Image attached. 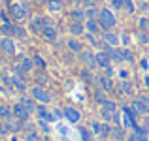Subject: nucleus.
<instances>
[{
  "label": "nucleus",
  "mask_w": 149,
  "mask_h": 141,
  "mask_svg": "<svg viewBox=\"0 0 149 141\" xmlns=\"http://www.w3.org/2000/svg\"><path fill=\"white\" fill-rule=\"evenodd\" d=\"M96 21H98L100 28L106 32V30H111L113 26H115V15H113L108 8H102V10H100V15H98V19H96Z\"/></svg>",
  "instance_id": "nucleus-1"
},
{
  "label": "nucleus",
  "mask_w": 149,
  "mask_h": 141,
  "mask_svg": "<svg viewBox=\"0 0 149 141\" xmlns=\"http://www.w3.org/2000/svg\"><path fill=\"white\" fill-rule=\"evenodd\" d=\"M11 109H13V117H15V120H19V122H26V120L30 119V111L21 104V102H19V104H15Z\"/></svg>",
  "instance_id": "nucleus-2"
},
{
  "label": "nucleus",
  "mask_w": 149,
  "mask_h": 141,
  "mask_svg": "<svg viewBox=\"0 0 149 141\" xmlns=\"http://www.w3.org/2000/svg\"><path fill=\"white\" fill-rule=\"evenodd\" d=\"M30 92H32V98L36 102H40V104H49V102H51L49 92L45 91V88H42V87H32Z\"/></svg>",
  "instance_id": "nucleus-3"
},
{
  "label": "nucleus",
  "mask_w": 149,
  "mask_h": 141,
  "mask_svg": "<svg viewBox=\"0 0 149 141\" xmlns=\"http://www.w3.org/2000/svg\"><path fill=\"white\" fill-rule=\"evenodd\" d=\"M0 49L2 51H6L8 55H15V41H13V38L11 36H2L0 38Z\"/></svg>",
  "instance_id": "nucleus-4"
},
{
  "label": "nucleus",
  "mask_w": 149,
  "mask_h": 141,
  "mask_svg": "<svg viewBox=\"0 0 149 141\" xmlns=\"http://www.w3.org/2000/svg\"><path fill=\"white\" fill-rule=\"evenodd\" d=\"M11 15H13V19H17V21H23V19L26 17V6L15 2L13 6H11Z\"/></svg>",
  "instance_id": "nucleus-5"
},
{
  "label": "nucleus",
  "mask_w": 149,
  "mask_h": 141,
  "mask_svg": "<svg viewBox=\"0 0 149 141\" xmlns=\"http://www.w3.org/2000/svg\"><path fill=\"white\" fill-rule=\"evenodd\" d=\"M62 113H64V119L68 120V122H72V124H77L81 120V113L77 111V109H74V107H66Z\"/></svg>",
  "instance_id": "nucleus-6"
},
{
  "label": "nucleus",
  "mask_w": 149,
  "mask_h": 141,
  "mask_svg": "<svg viewBox=\"0 0 149 141\" xmlns=\"http://www.w3.org/2000/svg\"><path fill=\"white\" fill-rule=\"evenodd\" d=\"M81 60L85 62L87 66H91V68H96L98 66V62H96V55L95 53H91V51H81Z\"/></svg>",
  "instance_id": "nucleus-7"
},
{
  "label": "nucleus",
  "mask_w": 149,
  "mask_h": 141,
  "mask_svg": "<svg viewBox=\"0 0 149 141\" xmlns=\"http://www.w3.org/2000/svg\"><path fill=\"white\" fill-rule=\"evenodd\" d=\"M57 34L58 32H57V28H55L53 25H45L44 30H42V36H44L47 41H55V40H57Z\"/></svg>",
  "instance_id": "nucleus-8"
},
{
  "label": "nucleus",
  "mask_w": 149,
  "mask_h": 141,
  "mask_svg": "<svg viewBox=\"0 0 149 141\" xmlns=\"http://www.w3.org/2000/svg\"><path fill=\"white\" fill-rule=\"evenodd\" d=\"M96 62H98V66L102 70H104L106 66H109V64H111L109 53H106V51H98V53H96Z\"/></svg>",
  "instance_id": "nucleus-9"
},
{
  "label": "nucleus",
  "mask_w": 149,
  "mask_h": 141,
  "mask_svg": "<svg viewBox=\"0 0 149 141\" xmlns=\"http://www.w3.org/2000/svg\"><path fill=\"white\" fill-rule=\"evenodd\" d=\"M36 111H38V117H40L42 120H47V122H53V120H55V117L51 115L47 109H45V104H44V105H38Z\"/></svg>",
  "instance_id": "nucleus-10"
},
{
  "label": "nucleus",
  "mask_w": 149,
  "mask_h": 141,
  "mask_svg": "<svg viewBox=\"0 0 149 141\" xmlns=\"http://www.w3.org/2000/svg\"><path fill=\"white\" fill-rule=\"evenodd\" d=\"M85 30H87V32H91V34H98L100 32L98 21H96V19H87V21H85Z\"/></svg>",
  "instance_id": "nucleus-11"
},
{
  "label": "nucleus",
  "mask_w": 149,
  "mask_h": 141,
  "mask_svg": "<svg viewBox=\"0 0 149 141\" xmlns=\"http://www.w3.org/2000/svg\"><path fill=\"white\" fill-rule=\"evenodd\" d=\"M104 41H106V44H109L111 47H117L121 40H119V36H117V34H113V32H109V30H106V32H104Z\"/></svg>",
  "instance_id": "nucleus-12"
},
{
  "label": "nucleus",
  "mask_w": 149,
  "mask_h": 141,
  "mask_svg": "<svg viewBox=\"0 0 149 141\" xmlns=\"http://www.w3.org/2000/svg\"><path fill=\"white\" fill-rule=\"evenodd\" d=\"M11 117H13V109H11L10 105H6V104H0V119L10 120Z\"/></svg>",
  "instance_id": "nucleus-13"
},
{
  "label": "nucleus",
  "mask_w": 149,
  "mask_h": 141,
  "mask_svg": "<svg viewBox=\"0 0 149 141\" xmlns=\"http://www.w3.org/2000/svg\"><path fill=\"white\" fill-rule=\"evenodd\" d=\"M44 26H45V21L42 17H34L32 23H30V30H32V32H42Z\"/></svg>",
  "instance_id": "nucleus-14"
},
{
  "label": "nucleus",
  "mask_w": 149,
  "mask_h": 141,
  "mask_svg": "<svg viewBox=\"0 0 149 141\" xmlns=\"http://www.w3.org/2000/svg\"><path fill=\"white\" fill-rule=\"evenodd\" d=\"M62 0H47V10L51 13H58V11H62Z\"/></svg>",
  "instance_id": "nucleus-15"
},
{
  "label": "nucleus",
  "mask_w": 149,
  "mask_h": 141,
  "mask_svg": "<svg viewBox=\"0 0 149 141\" xmlns=\"http://www.w3.org/2000/svg\"><path fill=\"white\" fill-rule=\"evenodd\" d=\"M66 45H68V49L70 51H74V53H81V41L77 40V38H70L68 41H66Z\"/></svg>",
  "instance_id": "nucleus-16"
},
{
  "label": "nucleus",
  "mask_w": 149,
  "mask_h": 141,
  "mask_svg": "<svg viewBox=\"0 0 149 141\" xmlns=\"http://www.w3.org/2000/svg\"><path fill=\"white\" fill-rule=\"evenodd\" d=\"M70 15H72V19H74V21H77V23H83L85 19H87L85 11H83V10H79V8H74V10L70 11Z\"/></svg>",
  "instance_id": "nucleus-17"
},
{
  "label": "nucleus",
  "mask_w": 149,
  "mask_h": 141,
  "mask_svg": "<svg viewBox=\"0 0 149 141\" xmlns=\"http://www.w3.org/2000/svg\"><path fill=\"white\" fill-rule=\"evenodd\" d=\"M70 32H72L74 36H81V34L85 32V25H83V23L74 21V23H72V26H70Z\"/></svg>",
  "instance_id": "nucleus-18"
},
{
  "label": "nucleus",
  "mask_w": 149,
  "mask_h": 141,
  "mask_svg": "<svg viewBox=\"0 0 149 141\" xmlns=\"http://www.w3.org/2000/svg\"><path fill=\"white\" fill-rule=\"evenodd\" d=\"M109 58H111V62H123V49H117V47H113L111 53H109Z\"/></svg>",
  "instance_id": "nucleus-19"
},
{
  "label": "nucleus",
  "mask_w": 149,
  "mask_h": 141,
  "mask_svg": "<svg viewBox=\"0 0 149 141\" xmlns=\"http://www.w3.org/2000/svg\"><path fill=\"white\" fill-rule=\"evenodd\" d=\"M0 30H2L6 36H15V30H17V26L11 25V23H4V25L0 26Z\"/></svg>",
  "instance_id": "nucleus-20"
},
{
  "label": "nucleus",
  "mask_w": 149,
  "mask_h": 141,
  "mask_svg": "<svg viewBox=\"0 0 149 141\" xmlns=\"http://www.w3.org/2000/svg\"><path fill=\"white\" fill-rule=\"evenodd\" d=\"M98 83L102 85V88H104V91H111V88H113L111 77H108V75H100V77H98Z\"/></svg>",
  "instance_id": "nucleus-21"
},
{
  "label": "nucleus",
  "mask_w": 149,
  "mask_h": 141,
  "mask_svg": "<svg viewBox=\"0 0 149 141\" xmlns=\"http://www.w3.org/2000/svg\"><path fill=\"white\" fill-rule=\"evenodd\" d=\"M11 87H15L17 91H25V88H26V85H25V79H21V77L13 75V77H11Z\"/></svg>",
  "instance_id": "nucleus-22"
},
{
  "label": "nucleus",
  "mask_w": 149,
  "mask_h": 141,
  "mask_svg": "<svg viewBox=\"0 0 149 141\" xmlns=\"http://www.w3.org/2000/svg\"><path fill=\"white\" fill-rule=\"evenodd\" d=\"M34 102H36V100H34V98H29V96H23V98H21V104L25 105V107L29 109L30 113H32L34 109H36V105H34Z\"/></svg>",
  "instance_id": "nucleus-23"
},
{
  "label": "nucleus",
  "mask_w": 149,
  "mask_h": 141,
  "mask_svg": "<svg viewBox=\"0 0 149 141\" xmlns=\"http://www.w3.org/2000/svg\"><path fill=\"white\" fill-rule=\"evenodd\" d=\"M85 15H87V19H98L100 10H98V8H95V6H89L87 10H85Z\"/></svg>",
  "instance_id": "nucleus-24"
},
{
  "label": "nucleus",
  "mask_w": 149,
  "mask_h": 141,
  "mask_svg": "<svg viewBox=\"0 0 149 141\" xmlns=\"http://www.w3.org/2000/svg\"><path fill=\"white\" fill-rule=\"evenodd\" d=\"M119 88H121V92H123V94H132V83H130V81H127V79L121 81Z\"/></svg>",
  "instance_id": "nucleus-25"
},
{
  "label": "nucleus",
  "mask_w": 149,
  "mask_h": 141,
  "mask_svg": "<svg viewBox=\"0 0 149 141\" xmlns=\"http://www.w3.org/2000/svg\"><path fill=\"white\" fill-rule=\"evenodd\" d=\"M140 109L142 113H149V96H140Z\"/></svg>",
  "instance_id": "nucleus-26"
},
{
  "label": "nucleus",
  "mask_w": 149,
  "mask_h": 141,
  "mask_svg": "<svg viewBox=\"0 0 149 141\" xmlns=\"http://www.w3.org/2000/svg\"><path fill=\"white\" fill-rule=\"evenodd\" d=\"M123 135H125V130H123L121 126H113V128H111V138H113V139L119 141V139H123Z\"/></svg>",
  "instance_id": "nucleus-27"
},
{
  "label": "nucleus",
  "mask_w": 149,
  "mask_h": 141,
  "mask_svg": "<svg viewBox=\"0 0 149 141\" xmlns=\"http://www.w3.org/2000/svg\"><path fill=\"white\" fill-rule=\"evenodd\" d=\"M95 98H96V102H98L100 105H104L106 100H108V98H106V91H104V88H98V91L95 92Z\"/></svg>",
  "instance_id": "nucleus-28"
},
{
  "label": "nucleus",
  "mask_w": 149,
  "mask_h": 141,
  "mask_svg": "<svg viewBox=\"0 0 149 141\" xmlns=\"http://www.w3.org/2000/svg\"><path fill=\"white\" fill-rule=\"evenodd\" d=\"M21 66L26 70V72H30V70H32V66H34V60H30L29 57H21Z\"/></svg>",
  "instance_id": "nucleus-29"
},
{
  "label": "nucleus",
  "mask_w": 149,
  "mask_h": 141,
  "mask_svg": "<svg viewBox=\"0 0 149 141\" xmlns=\"http://www.w3.org/2000/svg\"><path fill=\"white\" fill-rule=\"evenodd\" d=\"M6 128H8V130H10V132H19V130H21V124H19V122H13V120H6Z\"/></svg>",
  "instance_id": "nucleus-30"
},
{
  "label": "nucleus",
  "mask_w": 149,
  "mask_h": 141,
  "mask_svg": "<svg viewBox=\"0 0 149 141\" xmlns=\"http://www.w3.org/2000/svg\"><path fill=\"white\" fill-rule=\"evenodd\" d=\"M138 26H140V30H149V17H140Z\"/></svg>",
  "instance_id": "nucleus-31"
},
{
  "label": "nucleus",
  "mask_w": 149,
  "mask_h": 141,
  "mask_svg": "<svg viewBox=\"0 0 149 141\" xmlns=\"http://www.w3.org/2000/svg\"><path fill=\"white\" fill-rule=\"evenodd\" d=\"M32 60H34V64H36V66H38V68H42V70H45V60H44V58H42V57H40V55H34V58H32Z\"/></svg>",
  "instance_id": "nucleus-32"
},
{
  "label": "nucleus",
  "mask_w": 149,
  "mask_h": 141,
  "mask_svg": "<svg viewBox=\"0 0 149 141\" xmlns=\"http://www.w3.org/2000/svg\"><path fill=\"white\" fill-rule=\"evenodd\" d=\"M123 58L127 62H134V55H132L130 49H123Z\"/></svg>",
  "instance_id": "nucleus-33"
},
{
  "label": "nucleus",
  "mask_w": 149,
  "mask_h": 141,
  "mask_svg": "<svg viewBox=\"0 0 149 141\" xmlns=\"http://www.w3.org/2000/svg\"><path fill=\"white\" fill-rule=\"evenodd\" d=\"M91 130H93V134L100 135L102 134V124L100 122H91Z\"/></svg>",
  "instance_id": "nucleus-34"
},
{
  "label": "nucleus",
  "mask_w": 149,
  "mask_h": 141,
  "mask_svg": "<svg viewBox=\"0 0 149 141\" xmlns=\"http://www.w3.org/2000/svg\"><path fill=\"white\" fill-rule=\"evenodd\" d=\"M125 10L128 11V13H134V2H132V0H125Z\"/></svg>",
  "instance_id": "nucleus-35"
},
{
  "label": "nucleus",
  "mask_w": 149,
  "mask_h": 141,
  "mask_svg": "<svg viewBox=\"0 0 149 141\" xmlns=\"http://www.w3.org/2000/svg\"><path fill=\"white\" fill-rule=\"evenodd\" d=\"M102 117H104L106 122H109V120L113 119V113H111V111H108V109H102Z\"/></svg>",
  "instance_id": "nucleus-36"
},
{
  "label": "nucleus",
  "mask_w": 149,
  "mask_h": 141,
  "mask_svg": "<svg viewBox=\"0 0 149 141\" xmlns=\"http://www.w3.org/2000/svg\"><path fill=\"white\" fill-rule=\"evenodd\" d=\"M104 109H108V111L115 113V104H113L111 100H106V104H104Z\"/></svg>",
  "instance_id": "nucleus-37"
},
{
  "label": "nucleus",
  "mask_w": 149,
  "mask_h": 141,
  "mask_svg": "<svg viewBox=\"0 0 149 141\" xmlns=\"http://www.w3.org/2000/svg\"><path fill=\"white\" fill-rule=\"evenodd\" d=\"M119 40H121V44H123L125 47H127V45H130V36H128V34H121V38H119Z\"/></svg>",
  "instance_id": "nucleus-38"
},
{
  "label": "nucleus",
  "mask_w": 149,
  "mask_h": 141,
  "mask_svg": "<svg viewBox=\"0 0 149 141\" xmlns=\"http://www.w3.org/2000/svg\"><path fill=\"white\" fill-rule=\"evenodd\" d=\"M111 2V6L115 8V10H121V8L125 6V0H109Z\"/></svg>",
  "instance_id": "nucleus-39"
},
{
  "label": "nucleus",
  "mask_w": 149,
  "mask_h": 141,
  "mask_svg": "<svg viewBox=\"0 0 149 141\" xmlns=\"http://www.w3.org/2000/svg\"><path fill=\"white\" fill-rule=\"evenodd\" d=\"M87 41L91 45H98V41H96V34H91V32H89L87 34Z\"/></svg>",
  "instance_id": "nucleus-40"
},
{
  "label": "nucleus",
  "mask_w": 149,
  "mask_h": 141,
  "mask_svg": "<svg viewBox=\"0 0 149 141\" xmlns=\"http://www.w3.org/2000/svg\"><path fill=\"white\" fill-rule=\"evenodd\" d=\"M109 134H111V128H109L108 126V124H102V135H104V138H106V135H109Z\"/></svg>",
  "instance_id": "nucleus-41"
},
{
  "label": "nucleus",
  "mask_w": 149,
  "mask_h": 141,
  "mask_svg": "<svg viewBox=\"0 0 149 141\" xmlns=\"http://www.w3.org/2000/svg\"><path fill=\"white\" fill-rule=\"evenodd\" d=\"M79 132H81V135H83V141H91V135H89V132L85 130V128H79Z\"/></svg>",
  "instance_id": "nucleus-42"
},
{
  "label": "nucleus",
  "mask_w": 149,
  "mask_h": 141,
  "mask_svg": "<svg viewBox=\"0 0 149 141\" xmlns=\"http://www.w3.org/2000/svg\"><path fill=\"white\" fill-rule=\"evenodd\" d=\"M138 41H140V44H147V34L140 32V34H138Z\"/></svg>",
  "instance_id": "nucleus-43"
},
{
  "label": "nucleus",
  "mask_w": 149,
  "mask_h": 141,
  "mask_svg": "<svg viewBox=\"0 0 149 141\" xmlns=\"http://www.w3.org/2000/svg\"><path fill=\"white\" fill-rule=\"evenodd\" d=\"M104 75H108V77H111V75H113V68H111V64L104 68Z\"/></svg>",
  "instance_id": "nucleus-44"
},
{
  "label": "nucleus",
  "mask_w": 149,
  "mask_h": 141,
  "mask_svg": "<svg viewBox=\"0 0 149 141\" xmlns=\"http://www.w3.org/2000/svg\"><path fill=\"white\" fill-rule=\"evenodd\" d=\"M140 66H142L143 70H149V58H142V62H140Z\"/></svg>",
  "instance_id": "nucleus-45"
},
{
  "label": "nucleus",
  "mask_w": 149,
  "mask_h": 141,
  "mask_svg": "<svg viewBox=\"0 0 149 141\" xmlns=\"http://www.w3.org/2000/svg\"><path fill=\"white\" fill-rule=\"evenodd\" d=\"M26 141H40V138H38V135L32 132V134H29V138H26Z\"/></svg>",
  "instance_id": "nucleus-46"
},
{
  "label": "nucleus",
  "mask_w": 149,
  "mask_h": 141,
  "mask_svg": "<svg viewBox=\"0 0 149 141\" xmlns=\"http://www.w3.org/2000/svg\"><path fill=\"white\" fill-rule=\"evenodd\" d=\"M83 77H85V79H87V81H89V79H93V75H91V73L87 72V70H85V72H83Z\"/></svg>",
  "instance_id": "nucleus-47"
},
{
  "label": "nucleus",
  "mask_w": 149,
  "mask_h": 141,
  "mask_svg": "<svg viewBox=\"0 0 149 141\" xmlns=\"http://www.w3.org/2000/svg\"><path fill=\"white\" fill-rule=\"evenodd\" d=\"M119 75H121V77H123V79H127V77H128V73H127V72H125V70H121V72H119Z\"/></svg>",
  "instance_id": "nucleus-48"
},
{
  "label": "nucleus",
  "mask_w": 149,
  "mask_h": 141,
  "mask_svg": "<svg viewBox=\"0 0 149 141\" xmlns=\"http://www.w3.org/2000/svg\"><path fill=\"white\" fill-rule=\"evenodd\" d=\"M40 126H42V128H44V130H45V132H49V126H47V124H45V122H40Z\"/></svg>",
  "instance_id": "nucleus-49"
},
{
  "label": "nucleus",
  "mask_w": 149,
  "mask_h": 141,
  "mask_svg": "<svg viewBox=\"0 0 149 141\" xmlns=\"http://www.w3.org/2000/svg\"><path fill=\"white\" fill-rule=\"evenodd\" d=\"M81 2H83L85 6H93V0H81Z\"/></svg>",
  "instance_id": "nucleus-50"
},
{
  "label": "nucleus",
  "mask_w": 149,
  "mask_h": 141,
  "mask_svg": "<svg viewBox=\"0 0 149 141\" xmlns=\"http://www.w3.org/2000/svg\"><path fill=\"white\" fill-rule=\"evenodd\" d=\"M40 81L44 83V81H47V75H44V73H40Z\"/></svg>",
  "instance_id": "nucleus-51"
},
{
  "label": "nucleus",
  "mask_w": 149,
  "mask_h": 141,
  "mask_svg": "<svg viewBox=\"0 0 149 141\" xmlns=\"http://www.w3.org/2000/svg\"><path fill=\"white\" fill-rule=\"evenodd\" d=\"M143 83H146V87H149V77H146V79H143Z\"/></svg>",
  "instance_id": "nucleus-52"
},
{
  "label": "nucleus",
  "mask_w": 149,
  "mask_h": 141,
  "mask_svg": "<svg viewBox=\"0 0 149 141\" xmlns=\"http://www.w3.org/2000/svg\"><path fill=\"white\" fill-rule=\"evenodd\" d=\"M68 2H72V4H79L81 0H68Z\"/></svg>",
  "instance_id": "nucleus-53"
},
{
  "label": "nucleus",
  "mask_w": 149,
  "mask_h": 141,
  "mask_svg": "<svg viewBox=\"0 0 149 141\" xmlns=\"http://www.w3.org/2000/svg\"><path fill=\"white\" fill-rule=\"evenodd\" d=\"M147 44H149V30H147Z\"/></svg>",
  "instance_id": "nucleus-54"
}]
</instances>
